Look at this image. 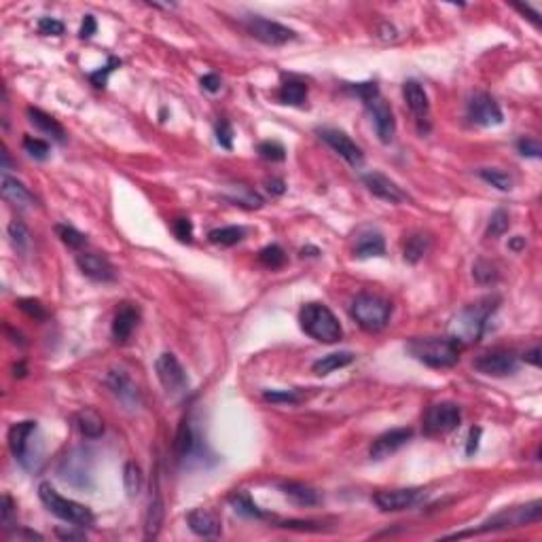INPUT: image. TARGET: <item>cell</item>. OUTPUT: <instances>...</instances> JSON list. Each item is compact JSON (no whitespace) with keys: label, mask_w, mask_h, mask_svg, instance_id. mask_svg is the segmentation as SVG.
<instances>
[{"label":"cell","mask_w":542,"mask_h":542,"mask_svg":"<svg viewBox=\"0 0 542 542\" xmlns=\"http://www.w3.org/2000/svg\"><path fill=\"white\" fill-rule=\"evenodd\" d=\"M466 117L474 125H483V127L500 125L504 121V115H502V108L498 106V102L489 94H483V92L470 96V100L466 104Z\"/></svg>","instance_id":"obj_10"},{"label":"cell","mask_w":542,"mask_h":542,"mask_svg":"<svg viewBox=\"0 0 542 542\" xmlns=\"http://www.w3.org/2000/svg\"><path fill=\"white\" fill-rule=\"evenodd\" d=\"M216 140L222 149H227V151L233 149V127L227 119H220L216 123Z\"/></svg>","instance_id":"obj_48"},{"label":"cell","mask_w":542,"mask_h":542,"mask_svg":"<svg viewBox=\"0 0 542 542\" xmlns=\"http://www.w3.org/2000/svg\"><path fill=\"white\" fill-rule=\"evenodd\" d=\"M280 489L297 506H316V504H320V493L305 483L289 481V483H282Z\"/></svg>","instance_id":"obj_26"},{"label":"cell","mask_w":542,"mask_h":542,"mask_svg":"<svg viewBox=\"0 0 542 542\" xmlns=\"http://www.w3.org/2000/svg\"><path fill=\"white\" fill-rule=\"evenodd\" d=\"M350 312L360 329H365L367 333H379L390 322L392 305H390V301H386L377 295H358L354 299Z\"/></svg>","instance_id":"obj_6"},{"label":"cell","mask_w":542,"mask_h":542,"mask_svg":"<svg viewBox=\"0 0 542 542\" xmlns=\"http://www.w3.org/2000/svg\"><path fill=\"white\" fill-rule=\"evenodd\" d=\"M187 523L193 534L201 538H214L220 534V519L208 508H195L187 515Z\"/></svg>","instance_id":"obj_22"},{"label":"cell","mask_w":542,"mask_h":542,"mask_svg":"<svg viewBox=\"0 0 542 542\" xmlns=\"http://www.w3.org/2000/svg\"><path fill=\"white\" fill-rule=\"evenodd\" d=\"M138 320H140V312L134 305H130V303L121 305L119 312L115 314V320H113V337H115V341L125 344L132 337V333L136 331Z\"/></svg>","instance_id":"obj_24"},{"label":"cell","mask_w":542,"mask_h":542,"mask_svg":"<svg viewBox=\"0 0 542 542\" xmlns=\"http://www.w3.org/2000/svg\"><path fill=\"white\" fill-rule=\"evenodd\" d=\"M0 523H3L5 529H11L18 525V519H15V504L11 500V496H3V506H0Z\"/></svg>","instance_id":"obj_46"},{"label":"cell","mask_w":542,"mask_h":542,"mask_svg":"<svg viewBox=\"0 0 542 542\" xmlns=\"http://www.w3.org/2000/svg\"><path fill=\"white\" fill-rule=\"evenodd\" d=\"M0 189H3V197L15 206V208H32L37 203L34 195L28 191V187L24 182H20L18 178H11L9 174H3V180H0Z\"/></svg>","instance_id":"obj_23"},{"label":"cell","mask_w":542,"mask_h":542,"mask_svg":"<svg viewBox=\"0 0 542 542\" xmlns=\"http://www.w3.org/2000/svg\"><path fill=\"white\" fill-rule=\"evenodd\" d=\"M60 472L68 483H73L77 487H85L87 479L92 477V466H89L87 453L83 449H75L73 453H68L60 466Z\"/></svg>","instance_id":"obj_19"},{"label":"cell","mask_w":542,"mask_h":542,"mask_svg":"<svg viewBox=\"0 0 542 542\" xmlns=\"http://www.w3.org/2000/svg\"><path fill=\"white\" fill-rule=\"evenodd\" d=\"M39 498L45 504V508L56 515L58 519L75 525V527H89L94 525V512L85 506L79 504L75 500H68L64 496H60L49 483H41L39 485Z\"/></svg>","instance_id":"obj_5"},{"label":"cell","mask_w":542,"mask_h":542,"mask_svg":"<svg viewBox=\"0 0 542 542\" xmlns=\"http://www.w3.org/2000/svg\"><path fill=\"white\" fill-rule=\"evenodd\" d=\"M474 369L489 377H506L517 371V356L512 352H485L479 358H474Z\"/></svg>","instance_id":"obj_15"},{"label":"cell","mask_w":542,"mask_h":542,"mask_svg":"<svg viewBox=\"0 0 542 542\" xmlns=\"http://www.w3.org/2000/svg\"><path fill=\"white\" fill-rule=\"evenodd\" d=\"M199 83H201V87H203L206 92H210V94H216V92H220V87H222V81H220V77H218V75H214V73H210V75H203Z\"/></svg>","instance_id":"obj_54"},{"label":"cell","mask_w":542,"mask_h":542,"mask_svg":"<svg viewBox=\"0 0 542 542\" xmlns=\"http://www.w3.org/2000/svg\"><path fill=\"white\" fill-rule=\"evenodd\" d=\"M363 182H365V187L369 189V193H373L377 199H382V201H388V203H403V201H407L409 197H407V193L394 182V180H390L386 174H382V172H369V174H365L363 176Z\"/></svg>","instance_id":"obj_17"},{"label":"cell","mask_w":542,"mask_h":542,"mask_svg":"<svg viewBox=\"0 0 542 542\" xmlns=\"http://www.w3.org/2000/svg\"><path fill=\"white\" fill-rule=\"evenodd\" d=\"M9 239L13 244V248L20 252V254H26L28 248H30V233H28V227L22 222V220H11L9 222Z\"/></svg>","instance_id":"obj_35"},{"label":"cell","mask_w":542,"mask_h":542,"mask_svg":"<svg viewBox=\"0 0 542 542\" xmlns=\"http://www.w3.org/2000/svg\"><path fill=\"white\" fill-rule=\"evenodd\" d=\"M517 151H519L523 157H534V159H538L540 153H542L540 144H538L536 140H531V138H519V140H517Z\"/></svg>","instance_id":"obj_52"},{"label":"cell","mask_w":542,"mask_h":542,"mask_svg":"<svg viewBox=\"0 0 542 542\" xmlns=\"http://www.w3.org/2000/svg\"><path fill=\"white\" fill-rule=\"evenodd\" d=\"M174 233L180 241H191L193 239V222L189 218H176L174 220Z\"/></svg>","instance_id":"obj_53"},{"label":"cell","mask_w":542,"mask_h":542,"mask_svg":"<svg viewBox=\"0 0 542 542\" xmlns=\"http://www.w3.org/2000/svg\"><path fill=\"white\" fill-rule=\"evenodd\" d=\"M301 329L320 344H337L344 337V329L337 316L322 303H308L299 312Z\"/></svg>","instance_id":"obj_3"},{"label":"cell","mask_w":542,"mask_h":542,"mask_svg":"<svg viewBox=\"0 0 542 542\" xmlns=\"http://www.w3.org/2000/svg\"><path fill=\"white\" fill-rule=\"evenodd\" d=\"M479 439H481V428H470V434H468V445H466V455H474L477 449H479Z\"/></svg>","instance_id":"obj_56"},{"label":"cell","mask_w":542,"mask_h":542,"mask_svg":"<svg viewBox=\"0 0 542 542\" xmlns=\"http://www.w3.org/2000/svg\"><path fill=\"white\" fill-rule=\"evenodd\" d=\"M523 360L529 363V365H534V367H540V348L536 346V348H531L529 352H525V354H523Z\"/></svg>","instance_id":"obj_59"},{"label":"cell","mask_w":542,"mask_h":542,"mask_svg":"<svg viewBox=\"0 0 542 542\" xmlns=\"http://www.w3.org/2000/svg\"><path fill=\"white\" fill-rule=\"evenodd\" d=\"M318 134H320V138H322L341 159H346L352 168H360V165L365 163V153H363V149H360L346 132L335 130V127H324V130H320Z\"/></svg>","instance_id":"obj_13"},{"label":"cell","mask_w":542,"mask_h":542,"mask_svg":"<svg viewBox=\"0 0 542 542\" xmlns=\"http://www.w3.org/2000/svg\"><path fill=\"white\" fill-rule=\"evenodd\" d=\"M462 422V411L455 403H436L424 413V434L441 436L455 430Z\"/></svg>","instance_id":"obj_8"},{"label":"cell","mask_w":542,"mask_h":542,"mask_svg":"<svg viewBox=\"0 0 542 542\" xmlns=\"http://www.w3.org/2000/svg\"><path fill=\"white\" fill-rule=\"evenodd\" d=\"M282 525L291 527V529H308V531H318L320 529L318 523H314V521H286Z\"/></svg>","instance_id":"obj_58"},{"label":"cell","mask_w":542,"mask_h":542,"mask_svg":"<svg viewBox=\"0 0 542 542\" xmlns=\"http://www.w3.org/2000/svg\"><path fill=\"white\" fill-rule=\"evenodd\" d=\"M407 352L430 369H449L460 358V344L453 337H413L407 341Z\"/></svg>","instance_id":"obj_1"},{"label":"cell","mask_w":542,"mask_h":542,"mask_svg":"<svg viewBox=\"0 0 542 542\" xmlns=\"http://www.w3.org/2000/svg\"><path fill=\"white\" fill-rule=\"evenodd\" d=\"M354 358H356V356H354L352 352H333V354H327V356H322L320 360H316L312 369H314L316 375L324 377V375H329V373H333V371H337V369H344V367L352 365Z\"/></svg>","instance_id":"obj_30"},{"label":"cell","mask_w":542,"mask_h":542,"mask_svg":"<svg viewBox=\"0 0 542 542\" xmlns=\"http://www.w3.org/2000/svg\"><path fill=\"white\" fill-rule=\"evenodd\" d=\"M119 66H121V60H117V58H108V64H106L104 68H100V70L92 73V75H89V81H92L96 87H104V85H106V81H108V75H111L115 68H119Z\"/></svg>","instance_id":"obj_47"},{"label":"cell","mask_w":542,"mask_h":542,"mask_svg":"<svg viewBox=\"0 0 542 542\" xmlns=\"http://www.w3.org/2000/svg\"><path fill=\"white\" fill-rule=\"evenodd\" d=\"M472 274H474L477 282H481V284H489V282H493V280L498 278L496 267H493L489 260H477V263H474V269H472Z\"/></svg>","instance_id":"obj_45"},{"label":"cell","mask_w":542,"mask_h":542,"mask_svg":"<svg viewBox=\"0 0 542 542\" xmlns=\"http://www.w3.org/2000/svg\"><path fill=\"white\" fill-rule=\"evenodd\" d=\"M176 458L180 464H191V462H201V455L206 453V447L203 443L199 441L195 428H193V422L191 417H184L178 426V432H176Z\"/></svg>","instance_id":"obj_11"},{"label":"cell","mask_w":542,"mask_h":542,"mask_svg":"<svg viewBox=\"0 0 542 542\" xmlns=\"http://www.w3.org/2000/svg\"><path fill=\"white\" fill-rule=\"evenodd\" d=\"M248 34L265 45H271V47H278V45H286L291 41L297 39V32L278 24V22H271L267 18H258V15H250L246 18L244 22Z\"/></svg>","instance_id":"obj_7"},{"label":"cell","mask_w":542,"mask_h":542,"mask_svg":"<svg viewBox=\"0 0 542 542\" xmlns=\"http://www.w3.org/2000/svg\"><path fill=\"white\" fill-rule=\"evenodd\" d=\"M369 115H371V121L375 125V134L377 138L384 142V144H390L394 140V134H396V119H394V113L392 108L388 106V102L379 96H375L373 100L365 102Z\"/></svg>","instance_id":"obj_14"},{"label":"cell","mask_w":542,"mask_h":542,"mask_svg":"<svg viewBox=\"0 0 542 542\" xmlns=\"http://www.w3.org/2000/svg\"><path fill=\"white\" fill-rule=\"evenodd\" d=\"M256 153L260 155V159L265 161H284L286 159V149L276 142V140H265L256 146Z\"/></svg>","instance_id":"obj_41"},{"label":"cell","mask_w":542,"mask_h":542,"mask_svg":"<svg viewBox=\"0 0 542 542\" xmlns=\"http://www.w3.org/2000/svg\"><path fill=\"white\" fill-rule=\"evenodd\" d=\"M424 496L420 487H401V489H382L373 496V502L384 512H398L415 506Z\"/></svg>","instance_id":"obj_12"},{"label":"cell","mask_w":542,"mask_h":542,"mask_svg":"<svg viewBox=\"0 0 542 542\" xmlns=\"http://www.w3.org/2000/svg\"><path fill=\"white\" fill-rule=\"evenodd\" d=\"M34 432H37V422H20L9 428V449L24 466H28V447Z\"/></svg>","instance_id":"obj_20"},{"label":"cell","mask_w":542,"mask_h":542,"mask_svg":"<svg viewBox=\"0 0 542 542\" xmlns=\"http://www.w3.org/2000/svg\"><path fill=\"white\" fill-rule=\"evenodd\" d=\"M163 517H165V504H163L161 493L157 491L151 498L146 515H144V536L146 538H157V534L161 531V525H163Z\"/></svg>","instance_id":"obj_28"},{"label":"cell","mask_w":542,"mask_h":542,"mask_svg":"<svg viewBox=\"0 0 542 542\" xmlns=\"http://www.w3.org/2000/svg\"><path fill=\"white\" fill-rule=\"evenodd\" d=\"M542 517V502L534 500L527 502L523 506H515V508H506L498 515H493L489 521H485L481 527L470 529V531H458V534H449L447 538H464V536H474V534H485V531H496V529H508V527H521V525H529L540 521Z\"/></svg>","instance_id":"obj_4"},{"label":"cell","mask_w":542,"mask_h":542,"mask_svg":"<svg viewBox=\"0 0 542 542\" xmlns=\"http://www.w3.org/2000/svg\"><path fill=\"white\" fill-rule=\"evenodd\" d=\"M58 534H60V538H64V540H81L83 538V534H75V531H62V529H58Z\"/></svg>","instance_id":"obj_62"},{"label":"cell","mask_w":542,"mask_h":542,"mask_svg":"<svg viewBox=\"0 0 542 542\" xmlns=\"http://www.w3.org/2000/svg\"><path fill=\"white\" fill-rule=\"evenodd\" d=\"M267 191L271 195H284L286 193V182L282 178H271V180H267Z\"/></svg>","instance_id":"obj_57"},{"label":"cell","mask_w":542,"mask_h":542,"mask_svg":"<svg viewBox=\"0 0 542 542\" xmlns=\"http://www.w3.org/2000/svg\"><path fill=\"white\" fill-rule=\"evenodd\" d=\"M229 502H231V506L235 508V512H239V515H244V517H250V519H263V517H267V515L254 504V500H252L246 491H235V493L229 498Z\"/></svg>","instance_id":"obj_34"},{"label":"cell","mask_w":542,"mask_h":542,"mask_svg":"<svg viewBox=\"0 0 542 542\" xmlns=\"http://www.w3.org/2000/svg\"><path fill=\"white\" fill-rule=\"evenodd\" d=\"M403 96H405V102L409 106V111L415 115V119L420 123H428V117H430V100H428V94L426 89L417 83V81H407L403 85Z\"/></svg>","instance_id":"obj_21"},{"label":"cell","mask_w":542,"mask_h":542,"mask_svg":"<svg viewBox=\"0 0 542 542\" xmlns=\"http://www.w3.org/2000/svg\"><path fill=\"white\" fill-rule=\"evenodd\" d=\"M426 250H428V237L422 233H413L405 241V260L417 263L426 254Z\"/></svg>","instance_id":"obj_37"},{"label":"cell","mask_w":542,"mask_h":542,"mask_svg":"<svg viewBox=\"0 0 542 542\" xmlns=\"http://www.w3.org/2000/svg\"><path fill=\"white\" fill-rule=\"evenodd\" d=\"M18 308H20L22 312H26L30 318H37V320H45V318H47L45 308H43L37 299H20V301H18Z\"/></svg>","instance_id":"obj_50"},{"label":"cell","mask_w":542,"mask_h":542,"mask_svg":"<svg viewBox=\"0 0 542 542\" xmlns=\"http://www.w3.org/2000/svg\"><path fill=\"white\" fill-rule=\"evenodd\" d=\"M498 299H483L479 303H472L468 308H464L449 324V333L458 344H477L485 329H487V320L491 318V314L496 312Z\"/></svg>","instance_id":"obj_2"},{"label":"cell","mask_w":542,"mask_h":542,"mask_svg":"<svg viewBox=\"0 0 542 542\" xmlns=\"http://www.w3.org/2000/svg\"><path fill=\"white\" fill-rule=\"evenodd\" d=\"M263 398L276 405H295L301 401V396L295 390H265Z\"/></svg>","instance_id":"obj_43"},{"label":"cell","mask_w":542,"mask_h":542,"mask_svg":"<svg viewBox=\"0 0 542 542\" xmlns=\"http://www.w3.org/2000/svg\"><path fill=\"white\" fill-rule=\"evenodd\" d=\"M39 32L43 37H62L64 34V24L56 18H41L39 20Z\"/></svg>","instance_id":"obj_49"},{"label":"cell","mask_w":542,"mask_h":542,"mask_svg":"<svg viewBox=\"0 0 542 542\" xmlns=\"http://www.w3.org/2000/svg\"><path fill=\"white\" fill-rule=\"evenodd\" d=\"M246 231L237 225H229V227H220V229H212L208 233V239L216 246H235L244 239Z\"/></svg>","instance_id":"obj_33"},{"label":"cell","mask_w":542,"mask_h":542,"mask_svg":"<svg viewBox=\"0 0 542 542\" xmlns=\"http://www.w3.org/2000/svg\"><path fill=\"white\" fill-rule=\"evenodd\" d=\"M77 430L85 439H100L104 434V420L94 409H83L75 415Z\"/></svg>","instance_id":"obj_29"},{"label":"cell","mask_w":542,"mask_h":542,"mask_svg":"<svg viewBox=\"0 0 542 542\" xmlns=\"http://www.w3.org/2000/svg\"><path fill=\"white\" fill-rule=\"evenodd\" d=\"M354 254L358 258H371V256H384L386 254V239L379 231H365L356 237Z\"/></svg>","instance_id":"obj_25"},{"label":"cell","mask_w":542,"mask_h":542,"mask_svg":"<svg viewBox=\"0 0 542 542\" xmlns=\"http://www.w3.org/2000/svg\"><path fill=\"white\" fill-rule=\"evenodd\" d=\"M258 260L269 269H280L286 263V252L278 244H269L258 252Z\"/></svg>","instance_id":"obj_39"},{"label":"cell","mask_w":542,"mask_h":542,"mask_svg":"<svg viewBox=\"0 0 542 542\" xmlns=\"http://www.w3.org/2000/svg\"><path fill=\"white\" fill-rule=\"evenodd\" d=\"M123 485L130 498H136L142 489V472L136 462H127L123 468Z\"/></svg>","instance_id":"obj_38"},{"label":"cell","mask_w":542,"mask_h":542,"mask_svg":"<svg viewBox=\"0 0 542 542\" xmlns=\"http://www.w3.org/2000/svg\"><path fill=\"white\" fill-rule=\"evenodd\" d=\"M108 388L119 396V401H123L125 405H132L136 398H138V392H136V386L132 384V379L121 373V371H111L108 375Z\"/></svg>","instance_id":"obj_31"},{"label":"cell","mask_w":542,"mask_h":542,"mask_svg":"<svg viewBox=\"0 0 542 542\" xmlns=\"http://www.w3.org/2000/svg\"><path fill=\"white\" fill-rule=\"evenodd\" d=\"M28 119H30V123H32L39 132H43L45 136H51L56 142H64V140H66L64 127H62L51 115H47V113H43V111H39V108H28Z\"/></svg>","instance_id":"obj_27"},{"label":"cell","mask_w":542,"mask_h":542,"mask_svg":"<svg viewBox=\"0 0 542 542\" xmlns=\"http://www.w3.org/2000/svg\"><path fill=\"white\" fill-rule=\"evenodd\" d=\"M508 248H510L512 252H521V250L525 248V237H523V235H515V237L508 241Z\"/></svg>","instance_id":"obj_60"},{"label":"cell","mask_w":542,"mask_h":542,"mask_svg":"<svg viewBox=\"0 0 542 542\" xmlns=\"http://www.w3.org/2000/svg\"><path fill=\"white\" fill-rule=\"evenodd\" d=\"M56 231H58L60 239H62L68 248L79 250V248H83V246L87 244L85 233H81L79 229H75V227H70V225H58V227H56Z\"/></svg>","instance_id":"obj_40"},{"label":"cell","mask_w":542,"mask_h":542,"mask_svg":"<svg viewBox=\"0 0 542 542\" xmlns=\"http://www.w3.org/2000/svg\"><path fill=\"white\" fill-rule=\"evenodd\" d=\"M278 98H280L282 104L303 106V102L308 100V85L301 83V81H286L278 92Z\"/></svg>","instance_id":"obj_32"},{"label":"cell","mask_w":542,"mask_h":542,"mask_svg":"<svg viewBox=\"0 0 542 542\" xmlns=\"http://www.w3.org/2000/svg\"><path fill=\"white\" fill-rule=\"evenodd\" d=\"M517 9H519L521 13H527V15H531L529 20H531L534 24H540V20H538V13H536V11H531V9H529L527 5H525V7H523V5H517Z\"/></svg>","instance_id":"obj_61"},{"label":"cell","mask_w":542,"mask_h":542,"mask_svg":"<svg viewBox=\"0 0 542 542\" xmlns=\"http://www.w3.org/2000/svg\"><path fill=\"white\" fill-rule=\"evenodd\" d=\"M155 371H157V377H159L161 386L165 388V392L170 396H182L189 390L187 371L182 369V365L178 363V358L172 352H165L157 358Z\"/></svg>","instance_id":"obj_9"},{"label":"cell","mask_w":542,"mask_h":542,"mask_svg":"<svg viewBox=\"0 0 542 542\" xmlns=\"http://www.w3.org/2000/svg\"><path fill=\"white\" fill-rule=\"evenodd\" d=\"M77 265L83 271V276H87L94 282H113L117 278V271L111 265V260L102 254H94V252H81L77 254Z\"/></svg>","instance_id":"obj_16"},{"label":"cell","mask_w":542,"mask_h":542,"mask_svg":"<svg viewBox=\"0 0 542 542\" xmlns=\"http://www.w3.org/2000/svg\"><path fill=\"white\" fill-rule=\"evenodd\" d=\"M96 30H98L96 18H94V15H85L83 26H81V30H79V37H81V39H92V37L96 34Z\"/></svg>","instance_id":"obj_55"},{"label":"cell","mask_w":542,"mask_h":542,"mask_svg":"<svg viewBox=\"0 0 542 542\" xmlns=\"http://www.w3.org/2000/svg\"><path fill=\"white\" fill-rule=\"evenodd\" d=\"M479 176H481L487 184L496 187L498 191H510L512 184H515L510 174H506V172H502V170H496V168H481V170H479Z\"/></svg>","instance_id":"obj_36"},{"label":"cell","mask_w":542,"mask_h":542,"mask_svg":"<svg viewBox=\"0 0 542 542\" xmlns=\"http://www.w3.org/2000/svg\"><path fill=\"white\" fill-rule=\"evenodd\" d=\"M350 89H352L363 102H369V100H373L375 96H379V87H377L375 81H369V83H354V85H350Z\"/></svg>","instance_id":"obj_51"},{"label":"cell","mask_w":542,"mask_h":542,"mask_svg":"<svg viewBox=\"0 0 542 542\" xmlns=\"http://www.w3.org/2000/svg\"><path fill=\"white\" fill-rule=\"evenodd\" d=\"M508 227H510L508 214L504 210H496L489 218V225H487V237H500L508 231Z\"/></svg>","instance_id":"obj_42"},{"label":"cell","mask_w":542,"mask_h":542,"mask_svg":"<svg viewBox=\"0 0 542 542\" xmlns=\"http://www.w3.org/2000/svg\"><path fill=\"white\" fill-rule=\"evenodd\" d=\"M413 439V430L411 428H394L384 432L382 436H377L371 445V460H386L392 453H396L401 447H405L409 441Z\"/></svg>","instance_id":"obj_18"},{"label":"cell","mask_w":542,"mask_h":542,"mask_svg":"<svg viewBox=\"0 0 542 542\" xmlns=\"http://www.w3.org/2000/svg\"><path fill=\"white\" fill-rule=\"evenodd\" d=\"M303 252H310L308 256H318V254H320V250H318V248H314V246H308V248H303V250H301V254H303Z\"/></svg>","instance_id":"obj_63"},{"label":"cell","mask_w":542,"mask_h":542,"mask_svg":"<svg viewBox=\"0 0 542 542\" xmlns=\"http://www.w3.org/2000/svg\"><path fill=\"white\" fill-rule=\"evenodd\" d=\"M24 151H26L30 157L39 159V161H43V159L49 157V144H47L45 140H41V138H34V136H26V138H24Z\"/></svg>","instance_id":"obj_44"}]
</instances>
